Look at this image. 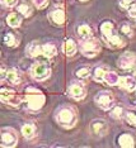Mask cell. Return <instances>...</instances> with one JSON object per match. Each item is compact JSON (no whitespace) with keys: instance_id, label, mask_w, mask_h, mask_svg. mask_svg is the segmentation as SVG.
Returning <instances> with one entry per match:
<instances>
[{"instance_id":"cell-1","label":"cell","mask_w":136,"mask_h":148,"mask_svg":"<svg viewBox=\"0 0 136 148\" xmlns=\"http://www.w3.org/2000/svg\"><path fill=\"white\" fill-rule=\"evenodd\" d=\"M46 97L43 92L40 89L33 86H28L24 90V95H23V105L24 109L28 110L29 113H38L45 105Z\"/></svg>"},{"instance_id":"cell-2","label":"cell","mask_w":136,"mask_h":148,"mask_svg":"<svg viewBox=\"0 0 136 148\" xmlns=\"http://www.w3.org/2000/svg\"><path fill=\"white\" fill-rule=\"evenodd\" d=\"M53 118H55L56 123L60 127L65 128V129H70V128L75 127V124L78 122V113H76V109L73 105L64 104V105L59 106L55 110Z\"/></svg>"},{"instance_id":"cell-3","label":"cell","mask_w":136,"mask_h":148,"mask_svg":"<svg viewBox=\"0 0 136 148\" xmlns=\"http://www.w3.org/2000/svg\"><path fill=\"white\" fill-rule=\"evenodd\" d=\"M101 34L103 38V42L110 48H121L125 46L124 39L118 36V33L114 29L113 23H111L110 21L103 22L101 24Z\"/></svg>"},{"instance_id":"cell-4","label":"cell","mask_w":136,"mask_h":148,"mask_svg":"<svg viewBox=\"0 0 136 148\" xmlns=\"http://www.w3.org/2000/svg\"><path fill=\"white\" fill-rule=\"evenodd\" d=\"M29 75L36 81H45L51 75V66L46 61H36L29 67Z\"/></svg>"},{"instance_id":"cell-5","label":"cell","mask_w":136,"mask_h":148,"mask_svg":"<svg viewBox=\"0 0 136 148\" xmlns=\"http://www.w3.org/2000/svg\"><path fill=\"white\" fill-rule=\"evenodd\" d=\"M101 48H102L101 42L98 41L97 38H94V37H92L89 39H83V41H80V43H79L80 52L85 57H88V58L96 57L98 53L101 52Z\"/></svg>"},{"instance_id":"cell-6","label":"cell","mask_w":136,"mask_h":148,"mask_svg":"<svg viewBox=\"0 0 136 148\" xmlns=\"http://www.w3.org/2000/svg\"><path fill=\"white\" fill-rule=\"evenodd\" d=\"M94 101L104 112H110L112 108L114 106L113 95H112V92L106 91V90H102V91L97 92V95L94 96Z\"/></svg>"},{"instance_id":"cell-7","label":"cell","mask_w":136,"mask_h":148,"mask_svg":"<svg viewBox=\"0 0 136 148\" xmlns=\"http://www.w3.org/2000/svg\"><path fill=\"white\" fill-rule=\"evenodd\" d=\"M67 95L70 99L80 101L87 96V87L81 81H73L67 86Z\"/></svg>"},{"instance_id":"cell-8","label":"cell","mask_w":136,"mask_h":148,"mask_svg":"<svg viewBox=\"0 0 136 148\" xmlns=\"http://www.w3.org/2000/svg\"><path fill=\"white\" fill-rule=\"evenodd\" d=\"M0 97L1 101L10 106H18L20 105V103H23V97L19 96L14 90L9 89V87H3L1 92H0Z\"/></svg>"},{"instance_id":"cell-9","label":"cell","mask_w":136,"mask_h":148,"mask_svg":"<svg viewBox=\"0 0 136 148\" xmlns=\"http://www.w3.org/2000/svg\"><path fill=\"white\" fill-rule=\"evenodd\" d=\"M18 143V134L13 128L4 127L1 129V147L10 148L15 147Z\"/></svg>"},{"instance_id":"cell-10","label":"cell","mask_w":136,"mask_h":148,"mask_svg":"<svg viewBox=\"0 0 136 148\" xmlns=\"http://www.w3.org/2000/svg\"><path fill=\"white\" fill-rule=\"evenodd\" d=\"M89 130L94 137H98V138L103 137L108 133V124L106 120H103V119H96L90 123Z\"/></svg>"},{"instance_id":"cell-11","label":"cell","mask_w":136,"mask_h":148,"mask_svg":"<svg viewBox=\"0 0 136 148\" xmlns=\"http://www.w3.org/2000/svg\"><path fill=\"white\" fill-rule=\"evenodd\" d=\"M117 65L122 70H131L136 66V53L134 52H125L120 56Z\"/></svg>"},{"instance_id":"cell-12","label":"cell","mask_w":136,"mask_h":148,"mask_svg":"<svg viewBox=\"0 0 136 148\" xmlns=\"http://www.w3.org/2000/svg\"><path fill=\"white\" fill-rule=\"evenodd\" d=\"M49 19L51 23L56 25H62L65 23V10L62 6L57 5L49 13Z\"/></svg>"},{"instance_id":"cell-13","label":"cell","mask_w":136,"mask_h":148,"mask_svg":"<svg viewBox=\"0 0 136 148\" xmlns=\"http://www.w3.org/2000/svg\"><path fill=\"white\" fill-rule=\"evenodd\" d=\"M3 79H5L10 85H19L22 81V75H20L18 69L12 67V69H6V72Z\"/></svg>"},{"instance_id":"cell-14","label":"cell","mask_w":136,"mask_h":148,"mask_svg":"<svg viewBox=\"0 0 136 148\" xmlns=\"http://www.w3.org/2000/svg\"><path fill=\"white\" fill-rule=\"evenodd\" d=\"M118 86L121 89L126 90L128 92L136 91V79L134 76H124L120 77V82H118Z\"/></svg>"},{"instance_id":"cell-15","label":"cell","mask_w":136,"mask_h":148,"mask_svg":"<svg viewBox=\"0 0 136 148\" xmlns=\"http://www.w3.org/2000/svg\"><path fill=\"white\" fill-rule=\"evenodd\" d=\"M26 55L29 58H37V57L42 56V45L40 42H31L28 46L26 47Z\"/></svg>"},{"instance_id":"cell-16","label":"cell","mask_w":136,"mask_h":148,"mask_svg":"<svg viewBox=\"0 0 136 148\" xmlns=\"http://www.w3.org/2000/svg\"><path fill=\"white\" fill-rule=\"evenodd\" d=\"M20 132L26 139H33L37 134V128L33 123H24L20 127Z\"/></svg>"},{"instance_id":"cell-17","label":"cell","mask_w":136,"mask_h":148,"mask_svg":"<svg viewBox=\"0 0 136 148\" xmlns=\"http://www.w3.org/2000/svg\"><path fill=\"white\" fill-rule=\"evenodd\" d=\"M76 34L78 37L83 41V39H89L93 37V31H92V28L85 23H81L76 27Z\"/></svg>"},{"instance_id":"cell-18","label":"cell","mask_w":136,"mask_h":148,"mask_svg":"<svg viewBox=\"0 0 136 148\" xmlns=\"http://www.w3.org/2000/svg\"><path fill=\"white\" fill-rule=\"evenodd\" d=\"M78 51V46L73 39H66L62 45V52L65 53L67 57H73Z\"/></svg>"},{"instance_id":"cell-19","label":"cell","mask_w":136,"mask_h":148,"mask_svg":"<svg viewBox=\"0 0 136 148\" xmlns=\"http://www.w3.org/2000/svg\"><path fill=\"white\" fill-rule=\"evenodd\" d=\"M118 144L125 148H132L135 147V138L130 133H124L118 137Z\"/></svg>"},{"instance_id":"cell-20","label":"cell","mask_w":136,"mask_h":148,"mask_svg":"<svg viewBox=\"0 0 136 148\" xmlns=\"http://www.w3.org/2000/svg\"><path fill=\"white\" fill-rule=\"evenodd\" d=\"M108 67L107 66H97L96 69L93 70L92 75H93V79L96 80L97 82H104V77H106V73L108 72Z\"/></svg>"},{"instance_id":"cell-21","label":"cell","mask_w":136,"mask_h":148,"mask_svg":"<svg viewBox=\"0 0 136 148\" xmlns=\"http://www.w3.org/2000/svg\"><path fill=\"white\" fill-rule=\"evenodd\" d=\"M22 14L19 13H9L6 16V24L12 28H18L22 24Z\"/></svg>"},{"instance_id":"cell-22","label":"cell","mask_w":136,"mask_h":148,"mask_svg":"<svg viewBox=\"0 0 136 148\" xmlns=\"http://www.w3.org/2000/svg\"><path fill=\"white\" fill-rule=\"evenodd\" d=\"M56 53H57V48L53 43L49 42L42 45V56L45 58H52V57L56 56Z\"/></svg>"},{"instance_id":"cell-23","label":"cell","mask_w":136,"mask_h":148,"mask_svg":"<svg viewBox=\"0 0 136 148\" xmlns=\"http://www.w3.org/2000/svg\"><path fill=\"white\" fill-rule=\"evenodd\" d=\"M92 72H93V70L89 66H81L75 71V76L79 80H85L92 75Z\"/></svg>"},{"instance_id":"cell-24","label":"cell","mask_w":136,"mask_h":148,"mask_svg":"<svg viewBox=\"0 0 136 148\" xmlns=\"http://www.w3.org/2000/svg\"><path fill=\"white\" fill-rule=\"evenodd\" d=\"M104 82L107 84V85H118V82H120V76L117 75L114 71H111V70H108V72L106 73V77H104Z\"/></svg>"},{"instance_id":"cell-25","label":"cell","mask_w":136,"mask_h":148,"mask_svg":"<svg viewBox=\"0 0 136 148\" xmlns=\"http://www.w3.org/2000/svg\"><path fill=\"white\" fill-rule=\"evenodd\" d=\"M4 43L8 47H17L19 45V39H18V37L15 36V33L9 32L4 36Z\"/></svg>"},{"instance_id":"cell-26","label":"cell","mask_w":136,"mask_h":148,"mask_svg":"<svg viewBox=\"0 0 136 148\" xmlns=\"http://www.w3.org/2000/svg\"><path fill=\"white\" fill-rule=\"evenodd\" d=\"M17 12H18L19 14H22L23 16H29L31 14H32V8L29 6V4L22 1L20 4L17 5Z\"/></svg>"},{"instance_id":"cell-27","label":"cell","mask_w":136,"mask_h":148,"mask_svg":"<svg viewBox=\"0 0 136 148\" xmlns=\"http://www.w3.org/2000/svg\"><path fill=\"white\" fill-rule=\"evenodd\" d=\"M111 116L116 120H121L122 118H125L124 109H122L121 106H113L111 109Z\"/></svg>"},{"instance_id":"cell-28","label":"cell","mask_w":136,"mask_h":148,"mask_svg":"<svg viewBox=\"0 0 136 148\" xmlns=\"http://www.w3.org/2000/svg\"><path fill=\"white\" fill-rule=\"evenodd\" d=\"M125 120H126L130 125L136 127V112H127V113H125Z\"/></svg>"},{"instance_id":"cell-29","label":"cell","mask_w":136,"mask_h":148,"mask_svg":"<svg viewBox=\"0 0 136 148\" xmlns=\"http://www.w3.org/2000/svg\"><path fill=\"white\" fill-rule=\"evenodd\" d=\"M121 32L124 33V34H126L127 37H132V34H134L131 25L128 24V23H124V24L121 25Z\"/></svg>"},{"instance_id":"cell-30","label":"cell","mask_w":136,"mask_h":148,"mask_svg":"<svg viewBox=\"0 0 136 148\" xmlns=\"http://www.w3.org/2000/svg\"><path fill=\"white\" fill-rule=\"evenodd\" d=\"M32 3L37 9H43L49 5V0H32Z\"/></svg>"},{"instance_id":"cell-31","label":"cell","mask_w":136,"mask_h":148,"mask_svg":"<svg viewBox=\"0 0 136 148\" xmlns=\"http://www.w3.org/2000/svg\"><path fill=\"white\" fill-rule=\"evenodd\" d=\"M1 4L5 8H13L18 4V0H1Z\"/></svg>"},{"instance_id":"cell-32","label":"cell","mask_w":136,"mask_h":148,"mask_svg":"<svg viewBox=\"0 0 136 148\" xmlns=\"http://www.w3.org/2000/svg\"><path fill=\"white\" fill-rule=\"evenodd\" d=\"M127 9H128V15H130L131 18L136 19V4H131Z\"/></svg>"},{"instance_id":"cell-33","label":"cell","mask_w":136,"mask_h":148,"mask_svg":"<svg viewBox=\"0 0 136 148\" xmlns=\"http://www.w3.org/2000/svg\"><path fill=\"white\" fill-rule=\"evenodd\" d=\"M131 4H134V0H120V5H121V8L127 9Z\"/></svg>"},{"instance_id":"cell-34","label":"cell","mask_w":136,"mask_h":148,"mask_svg":"<svg viewBox=\"0 0 136 148\" xmlns=\"http://www.w3.org/2000/svg\"><path fill=\"white\" fill-rule=\"evenodd\" d=\"M134 77H135V79H136V71L134 72Z\"/></svg>"},{"instance_id":"cell-35","label":"cell","mask_w":136,"mask_h":148,"mask_svg":"<svg viewBox=\"0 0 136 148\" xmlns=\"http://www.w3.org/2000/svg\"><path fill=\"white\" fill-rule=\"evenodd\" d=\"M80 1H88V0H80Z\"/></svg>"}]
</instances>
